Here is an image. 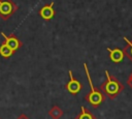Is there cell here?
Segmentation results:
<instances>
[{
	"mask_svg": "<svg viewBox=\"0 0 132 119\" xmlns=\"http://www.w3.org/2000/svg\"><path fill=\"white\" fill-rule=\"evenodd\" d=\"M104 72L106 76V80L100 85V90L108 98L114 99L124 90V85L116 77L111 76L108 70H105Z\"/></svg>",
	"mask_w": 132,
	"mask_h": 119,
	"instance_id": "cell-1",
	"label": "cell"
},
{
	"mask_svg": "<svg viewBox=\"0 0 132 119\" xmlns=\"http://www.w3.org/2000/svg\"><path fill=\"white\" fill-rule=\"evenodd\" d=\"M84 68H85V72H86V76H87V79H88V82H89V86H90V92L85 96V100L91 105L93 108H98L104 100H105V95L103 94V92L96 88L94 85H93V82H92V79H91V75L89 72V69H88V65L87 63H84Z\"/></svg>",
	"mask_w": 132,
	"mask_h": 119,
	"instance_id": "cell-2",
	"label": "cell"
},
{
	"mask_svg": "<svg viewBox=\"0 0 132 119\" xmlns=\"http://www.w3.org/2000/svg\"><path fill=\"white\" fill-rule=\"evenodd\" d=\"M18 9L19 6L12 0H0V18L2 20H8Z\"/></svg>",
	"mask_w": 132,
	"mask_h": 119,
	"instance_id": "cell-3",
	"label": "cell"
},
{
	"mask_svg": "<svg viewBox=\"0 0 132 119\" xmlns=\"http://www.w3.org/2000/svg\"><path fill=\"white\" fill-rule=\"evenodd\" d=\"M68 73H69V81L66 83L65 89H66V91L69 92L70 94L76 95V94H78V93L80 92V90H81V88H82V84H81L77 79L74 78V76H73V73H72V70H69Z\"/></svg>",
	"mask_w": 132,
	"mask_h": 119,
	"instance_id": "cell-4",
	"label": "cell"
},
{
	"mask_svg": "<svg viewBox=\"0 0 132 119\" xmlns=\"http://www.w3.org/2000/svg\"><path fill=\"white\" fill-rule=\"evenodd\" d=\"M1 35L2 37L4 38V41L13 52L18 51L22 46H23V42L14 35V34H10V35H6L4 32H1Z\"/></svg>",
	"mask_w": 132,
	"mask_h": 119,
	"instance_id": "cell-5",
	"label": "cell"
},
{
	"mask_svg": "<svg viewBox=\"0 0 132 119\" xmlns=\"http://www.w3.org/2000/svg\"><path fill=\"white\" fill-rule=\"evenodd\" d=\"M56 14V11L54 9V2H51L50 4H44L39 9V16L44 21H51Z\"/></svg>",
	"mask_w": 132,
	"mask_h": 119,
	"instance_id": "cell-6",
	"label": "cell"
},
{
	"mask_svg": "<svg viewBox=\"0 0 132 119\" xmlns=\"http://www.w3.org/2000/svg\"><path fill=\"white\" fill-rule=\"evenodd\" d=\"M109 53V59L113 62V63H120L124 60L125 58V53L123 50L119 49V48H116V49H110V48H107L106 49Z\"/></svg>",
	"mask_w": 132,
	"mask_h": 119,
	"instance_id": "cell-7",
	"label": "cell"
},
{
	"mask_svg": "<svg viewBox=\"0 0 132 119\" xmlns=\"http://www.w3.org/2000/svg\"><path fill=\"white\" fill-rule=\"evenodd\" d=\"M74 119H97V118L93 113H91L84 106H81L80 107V113L77 116H75Z\"/></svg>",
	"mask_w": 132,
	"mask_h": 119,
	"instance_id": "cell-8",
	"label": "cell"
},
{
	"mask_svg": "<svg viewBox=\"0 0 132 119\" xmlns=\"http://www.w3.org/2000/svg\"><path fill=\"white\" fill-rule=\"evenodd\" d=\"M48 115H50V117L52 118V119H60V118H62V116L64 115V112H63V110L60 108V107H58V106H53L52 107V109L48 111Z\"/></svg>",
	"mask_w": 132,
	"mask_h": 119,
	"instance_id": "cell-9",
	"label": "cell"
},
{
	"mask_svg": "<svg viewBox=\"0 0 132 119\" xmlns=\"http://www.w3.org/2000/svg\"><path fill=\"white\" fill-rule=\"evenodd\" d=\"M13 51L5 43V42H2L1 46H0V56L7 59V58H10L12 55H13Z\"/></svg>",
	"mask_w": 132,
	"mask_h": 119,
	"instance_id": "cell-10",
	"label": "cell"
},
{
	"mask_svg": "<svg viewBox=\"0 0 132 119\" xmlns=\"http://www.w3.org/2000/svg\"><path fill=\"white\" fill-rule=\"evenodd\" d=\"M124 40L126 41V47L124 48V53H125V56L130 60L132 61V40H129L127 37H124Z\"/></svg>",
	"mask_w": 132,
	"mask_h": 119,
	"instance_id": "cell-11",
	"label": "cell"
},
{
	"mask_svg": "<svg viewBox=\"0 0 132 119\" xmlns=\"http://www.w3.org/2000/svg\"><path fill=\"white\" fill-rule=\"evenodd\" d=\"M127 84L132 88V73H130V76L128 77V79H127Z\"/></svg>",
	"mask_w": 132,
	"mask_h": 119,
	"instance_id": "cell-12",
	"label": "cell"
},
{
	"mask_svg": "<svg viewBox=\"0 0 132 119\" xmlns=\"http://www.w3.org/2000/svg\"><path fill=\"white\" fill-rule=\"evenodd\" d=\"M16 119H30V118H29V117H28L26 114H24V113H23V114H21V115H20V116H19Z\"/></svg>",
	"mask_w": 132,
	"mask_h": 119,
	"instance_id": "cell-13",
	"label": "cell"
},
{
	"mask_svg": "<svg viewBox=\"0 0 132 119\" xmlns=\"http://www.w3.org/2000/svg\"><path fill=\"white\" fill-rule=\"evenodd\" d=\"M0 119H1V118H0Z\"/></svg>",
	"mask_w": 132,
	"mask_h": 119,
	"instance_id": "cell-14",
	"label": "cell"
}]
</instances>
